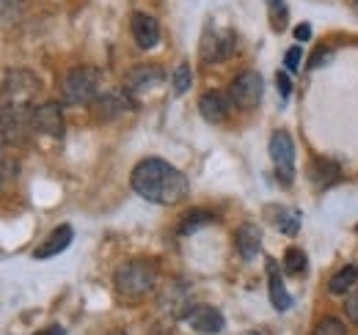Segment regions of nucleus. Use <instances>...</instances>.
Instances as JSON below:
<instances>
[{
    "label": "nucleus",
    "instance_id": "f3484780",
    "mask_svg": "<svg viewBox=\"0 0 358 335\" xmlns=\"http://www.w3.org/2000/svg\"><path fill=\"white\" fill-rule=\"evenodd\" d=\"M265 217H268L281 234H287V237H295L301 231V223H303L301 220V211L292 209V207H268Z\"/></svg>",
    "mask_w": 358,
    "mask_h": 335
},
{
    "label": "nucleus",
    "instance_id": "1a4fd4ad",
    "mask_svg": "<svg viewBox=\"0 0 358 335\" xmlns=\"http://www.w3.org/2000/svg\"><path fill=\"white\" fill-rule=\"evenodd\" d=\"M135 105L127 91H110V94H102V96L94 99L91 113H94L96 121H113V119H119L122 113H127Z\"/></svg>",
    "mask_w": 358,
    "mask_h": 335
},
{
    "label": "nucleus",
    "instance_id": "9b49d317",
    "mask_svg": "<svg viewBox=\"0 0 358 335\" xmlns=\"http://www.w3.org/2000/svg\"><path fill=\"white\" fill-rule=\"evenodd\" d=\"M166 80V72L160 69V66H155V64H141V66H135L127 72V77H124V91L127 94H146L149 88H155L157 83H163Z\"/></svg>",
    "mask_w": 358,
    "mask_h": 335
},
{
    "label": "nucleus",
    "instance_id": "dca6fc26",
    "mask_svg": "<svg viewBox=\"0 0 358 335\" xmlns=\"http://www.w3.org/2000/svg\"><path fill=\"white\" fill-rule=\"evenodd\" d=\"M229 102L221 91H204L201 99H199V113L210 121V124H221L226 116H229Z\"/></svg>",
    "mask_w": 358,
    "mask_h": 335
},
{
    "label": "nucleus",
    "instance_id": "20e7f679",
    "mask_svg": "<svg viewBox=\"0 0 358 335\" xmlns=\"http://www.w3.org/2000/svg\"><path fill=\"white\" fill-rule=\"evenodd\" d=\"M39 77L34 72H25V69H8L6 77H3V105H22L28 107L31 96L39 94Z\"/></svg>",
    "mask_w": 358,
    "mask_h": 335
},
{
    "label": "nucleus",
    "instance_id": "423d86ee",
    "mask_svg": "<svg viewBox=\"0 0 358 335\" xmlns=\"http://www.w3.org/2000/svg\"><path fill=\"white\" fill-rule=\"evenodd\" d=\"M262 94H265V80H262L259 72H243L234 83L229 85V99L240 110H254L262 102Z\"/></svg>",
    "mask_w": 358,
    "mask_h": 335
},
{
    "label": "nucleus",
    "instance_id": "393cba45",
    "mask_svg": "<svg viewBox=\"0 0 358 335\" xmlns=\"http://www.w3.org/2000/svg\"><path fill=\"white\" fill-rule=\"evenodd\" d=\"M270 6V22H273V28L278 31V28H284L287 25V3L284 0H268Z\"/></svg>",
    "mask_w": 358,
    "mask_h": 335
},
{
    "label": "nucleus",
    "instance_id": "ddd939ff",
    "mask_svg": "<svg viewBox=\"0 0 358 335\" xmlns=\"http://www.w3.org/2000/svg\"><path fill=\"white\" fill-rule=\"evenodd\" d=\"M130 28H133L135 44H138L141 50H152V47H157V42H160V25H157V20H155L152 14L135 11Z\"/></svg>",
    "mask_w": 358,
    "mask_h": 335
},
{
    "label": "nucleus",
    "instance_id": "412c9836",
    "mask_svg": "<svg viewBox=\"0 0 358 335\" xmlns=\"http://www.w3.org/2000/svg\"><path fill=\"white\" fill-rule=\"evenodd\" d=\"M284 272L292 275V278H303L309 272V258L301 248H289L284 255Z\"/></svg>",
    "mask_w": 358,
    "mask_h": 335
},
{
    "label": "nucleus",
    "instance_id": "2f4dec72",
    "mask_svg": "<svg viewBox=\"0 0 358 335\" xmlns=\"http://www.w3.org/2000/svg\"><path fill=\"white\" fill-rule=\"evenodd\" d=\"M245 335H259V333H254V330H251V333H245Z\"/></svg>",
    "mask_w": 358,
    "mask_h": 335
},
{
    "label": "nucleus",
    "instance_id": "f03ea898",
    "mask_svg": "<svg viewBox=\"0 0 358 335\" xmlns=\"http://www.w3.org/2000/svg\"><path fill=\"white\" fill-rule=\"evenodd\" d=\"M116 292L122 294L124 299H141L155 289L157 283V267L146 258H130L116 269Z\"/></svg>",
    "mask_w": 358,
    "mask_h": 335
},
{
    "label": "nucleus",
    "instance_id": "a211bd4d",
    "mask_svg": "<svg viewBox=\"0 0 358 335\" xmlns=\"http://www.w3.org/2000/svg\"><path fill=\"white\" fill-rule=\"evenodd\" d=\"M268 292H270V302H273L275 311H289L292 297L287 294V286H284V281L278 275V264L273 258H268Z\"/></svg>",
    "mask_w": 358,
    "mask_h": 335
},
{
    "label": "nucleus",
    "instance_id": "5701e85b",
    "mask_svg": "<svg viewBox=\"0 0 358 335\" xmlns=\"http://www.w3.org/2000/svg\"><path fill=\"white\" fill-rule=\"evenodd\" d=\"M314 335H348V327L336 316H322L317 322V327H314Z\"/></svg>",
    "mask_w": 358,
    "mask_h": 335
},
{
    "label": "nucleus",
    "instance_id": "6e6552de",
    "mask_svg": "<svg viewBox=\"0 0 358 335\" xmlns=\"http://www.w3.org/2000/svg\"><path fill=\"white\" fill-rule=\"evenodd\" d=\"M34 129V107L22 105H3V140L22 143Z\"/></svg>",
    "mask_w": 358,
    "mask_h": 335
},
{
    "label": "nucleus",
    "instance_id": "39448f33",
    "mask_svg": "<svg viewBox=\"0 0 358 335\" xmlns=\"http://www.w3.org/2000/svg\"><path fill=\"white\" fill-rule=\"evenodd\" d=\"M270 160L275 165V176L284 184H292L295 179V143L287 129H275L270 135Z\"/></svg>",
    "mask_w": 358,
    "mask_h": 335
},
{
    "label": "nucleus",
    "instance_id": "9d476101",
    "mask_svg": "<svg viewBox=\"0 0 358 335\" xmlns=\"http://www.w3.org/2000/svg\"><path fill=\"white\" fill-rule=\"evenodd\" d=\"M185 322L201 335H215L226 327L224 313H221L218 308H213V305H193V308L187 311Z\"/></svg>",
    "mask_w": 358,
    "mask_h": 335
},
{
    "label": "nucleus",
    "instance_id": "a878e982",
    "mask_svg": "<svg viewBox=\"0 0 358 335\" xmlns=\"http://www.w3.org/2000/svg\"><path fill=\"white\" fill-rule=\"evenodd\" d=\"M301 61H303V50H301V47H289V50H287V58H284L287 69H289V72H298V69H301Z\"/></svg>",
    "mask_w": 358,
    "mask_h": 335
},
{
    "label": "nucleus",
    "instance_id": "f257e3e1",
    "mask_svg": "<svg viewBox=\"0 0 358 335\" xmlns=\"http://www.w3.org/2000/svg\"><path fill=\"white\" fill-rule=\"evenodd\" d=\"M130 184L143 201L160 204V207H174L179 201H185V195H187L185 173L160 157L141 160L130 173Z\"/></svg>",
    "mask_w": 358,
    "mask_h": 335
},
{
    "label": "nucleus",
    "instance_id": "c756f323",
    "mask_svg": "<svg viewBox=\"0 0 358 335\" xmlns=\"http://www.w3.org/2000/svg\"><path fill=\"white\" fill-rule=\"evenodd\" d=\"M292 34H295V39H298L301 44L309 42V39H312V25H309V22H301V25H298Z\"/></svg>",
    "mask_w": 358,
    "mask_h": 335
},
{
    "label": "nucleus",
    "instance_id": "7c9ffc66",
    "mask_svg": "<svg viewBox=\"0 0 358 335\" xmlns=\"http://www.w3.org/2000/svg\"><path fill=\"white\" fill-rule=\"evenodd\" d=\"M34 335H66V330L58 327V325H52V327H45V330H39V333H34Z\"/></svg>",
    "mask_w": 358,
    "mask_h": 335
},
{
    "label": "nucleus",
    "instance_id": "0eeeda50",
    "mask_svg": "<svg viewBox=\"0 0 358 335\" xmlns=\"http://www.w3.org/2000/svg\"><path fill=\"white\" fill-rule=\"evenodd\" d=\"M237 47V34L231 28H207L201 36V61L204 64H221L231 58Z\"/></svg>",
    "mask_w": 358,
    "mask_h": 335
},
{
    "label": "nucleus",
    "instance_id": "2eb2a0df",
    "mask_svg": "<svg viewBox=\"0 0 358 335\" xmlns=\"http://www.w3.org/2000/svg\"><path fill=\"white\" fill-rule=\"evenodd\" d=\"M234 245L245 261L257 258V253L262 251V228L257 223H243L234 234Z\"/></svg>",
    "mask_w": 358,
    "mask_h": 335
},
{
    "label": "nucleus",
    "instance_id": "7ed1b4c3",
    "mask_svg": "<svg viewBox=\"0 0 358 335\" xmlns=\"http://www.w3.org/2000/svg\"><path fill=\"white\" fill-rule=\"evenodd\" d=\"M99 72L94 66H78L72 69L64 83H61V96L72 107H91L94 99L99 96Z\"/></svg>",
    "mask_w": 358,
    "mask_h": 335
},
{
    "label": "nucleus",
    "instance_id": "4468645a",
    "mask_svg": "<svg viewBox=\"0 0 358 335\" xmlns=\"http://www.w3.org/2000/svg\"><path fill=\"white\" fill-rule=\"evenodd\" d=\"M72 239H75V231H72V225L69 223H61L58 228H52V234L47 237L45 242L34 251V255L36 258H52V255H58V253H64L69 245H72Z\"/></svg>",
    "mask_w": 358,
    "mask_h": 335
},
{
    "label": "nucleus",
    "instance_id": "aec40b11",
    "mask_svg": "<svg viewBox=\"0 0 358 335\" xmlns=\"http://www.w3.org/2000/svg\"><path fill=\"white\" fill-rule=\"evenodd\" d=\"M358 283V267L356 264H348V267H342L334 278H331V283H328V292L334 294V297H342V294H350V289Z\"/></svg>",
    "mask_w": 358,
    "mask_h": 335
},
{
    "label": "nucleus",
    "instance_id": "c85d7f7f",
    "mask_svg": "<svg viewBox=\"0 0 358 335\" xmlns=\"http://www.w3.org/2000/svg\"><path fill=\"white\" fill-rule=\"evenodd\" d=\"M331 61V50L328 47H320V50H314L312 61H309V69H317L320 64H328Z\"/></svg>",
    "mask_w": 358,
    "mask_h": 335
},
{
    "label": "nucleus",
    "instance_id": "cd10ccee",
    "mask_svg": "<svg viewBox=\"0 0 358 335\" xmlns=\"http://www.w3.org/2000/svg\"><path fill=\"white\" fill-rule=\"evenodd\" d=\"M275 85H278L281 99H289V94H292V80H289L287 72H278V75H275Z\"/></svg>",
    "mask_w": 358,
    "mask_h": 335
},
{
    "label": "nucleus",
    "instance_id": "bb28decb",
    "mask_svg": "<svg viewBox=\"0 0 358 335\" xmlns=\"http://www.w3.org/2000/svg\"><path fill=\"white\" fill-rule=\"evenodd\" d=\"M345 313H348V319H350L353 325H358V289L348 294V299H345Z\"/></svg>",
    "mask_w": 358,
    "mask_h": 335
},
{
    "label": "nucleus",
    "instance_id": "6ab92c4d",
    "mask_svg": "<svg viewBox=\"0 0 358 335\" xmlns=\"http://www.w3.org/2000/svg\"><path fill=\"white\" fill-rule=\"evenodd\" d=\"M309 176H312V181L317 187H331V184L339 181L342 170H339V165H336L334 160H314Z\"/></svg>",
    "mask_w": 358,
    "mask_h": 335
},
{
    "label": "nucleus",
    "instance_id": "b1692460",
    "mask_svg": "<svg viewBox=\"0 0 358 335\" xmlns=\"http://www.w3.org/2000/svg\"><path fill=\"white\" fill-rule=\"evenodd\" d=\"M193 83V72H190V66L187 64H179L177 69H174V75H171V85H174V94H185L187 88Z\"/></svg>",
    "mask_w": 358,
    "mask_h": 335
},
{
    "label": "nucleus",
    "instance_id": "4be33fe9",
    "mask_svg": "<svg viewBox=\"0 0 358 335\" xmlns=\"http://www.w3.org/2000/svg\"><path fill=\"white\" fill-rule=\"evenodd\" d=\"M215 217L213 214H207V211H193V214H187L182 223H179V234L182 237H187V234H196L201 225H207V223H213Z\"/></svg>",
    "mask_w": 358,
    "mask_h": 335
},
{
    "label": "nucleus",
    "instance_id": "f8f14e48",
    "mask_svg": "<svg viewBox=\"0 0 358 335\" xmlns=\"http://www.w3.org/2000/svg\"><path fill=\"white\" fill-rule=\"evenodd\" d=\"M34 129L47 137H61L64 135V113L58 102H45L34 107Z\"/></svg>",
    "mask_w": 358,
    "mask_h": 335
},
{
    "label": "nucleus",
    "instance_id": "473e14b6",
    "mask_svg": "<svg viewBox=\"0 0 358 335\" xmlns=\"http://www.w3.org/2000/svg\"><path fill=\"white\" fill-rule=\"evenodd\" d=\"M356 11H358V0H356Z\"/></svg>",
    "mask_w": 358,
    "mask_h": 335
}]
</instances>
